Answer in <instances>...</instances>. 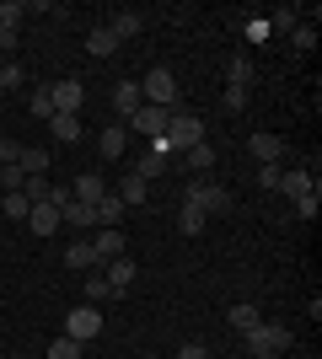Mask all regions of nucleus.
Segmentation results:
<instances>
[{
  "instance_id": "1",
  "label": "nucleus",
  "mask_w": 322,
  "mask_h": 359,
  "mask_svg": "<svg viewBox=\"0 0 322 359\" xmlns=\"http://www.w3.org/2000/svg\"><path fill=\"white\" fill-rule=\"evenodd\" d=\"M242 338H247V354L253 359H274V354L290 348V327H285V322H258V327L242 332Z\"/></svg>"
},
{
  "instance_id": "2",
  "label": "nucleus",
  "mask_w": 322,
  "mask_h": 359,
  "mask_svg": "<svg viewBox=\"0 0 322 359\" xmlns=\"http://www.w3.org/2000/svg\"><path fill=\"white\" fill-rule=\"evenodd\" d=\"M140 102L151 107H167V113H177V75L167 70V65H156L145 81H140Z\"/></svg>"
},
{
  "instance_id": "3",
  "label": "nucleus",
  "mask_w": 322,
  "mask_h": 359,
  "mask_svg": "<svg viewBox=\"0 0 322 359\" xmlns=\"http://www.w3.org/2000/svg\"><path fill=\"white\" fill-rule=\"evenodd\" d=\"M167 123H172V113H167V107H151V102H140L135 113L123 118V129H129V135H140L145 145H151V140H161V135H167Z\"/></svg>"
},
{
  "instance_id": "4",
  "label": "nucleus",
  "mask_w": 322,
  "mask_h": 359,
  "mask_svg": "<svg viewBox=\"0 0 322 359\" xmlns=\"http://www.w3.org/2000/svg\"><path fill=\"white\" fill-rule=\"evenodd\" d=\"M183 198H188V204H199L204 215H226V210H231V194L220 188V182H210V177H194Z\"/></svg>"
},
{
  "instance_id": "5",
  "label": "nucleus",
  "mask_w": 322,
  "mask_h": 359,
  "mask_svg": "<svg viewBox=\"0 0 322 359\" xmlns=\"http://www.w3.org/2000/svg\"><path fill=\"white\" fill-rule=\"evenodd\" d=\"M199 140H204V118L177 107V113H172V123H167V145H172V150H188V145H199Z\"/></svg>"
},
{
  "instance_id": "6",
  "label": "nucleus",
  "mask_w": 322,
  "mask_h": 359,
  "mask_svg": "<svg viewBox=\"0 0 322 359\" xmlns=\"http://www.w3.org/2000/svg\"><path fill=\"white\" fill-rule=\"evenodd\" d=\"M97 332H102V311H97L92 300H86V306H76V311L65 316V338H76V344H92Z\"/></svg>"
},
{
  "instance_id": "7",
  "label": "nucleus",
  "mask_w": 322,
  "mask_h": 359,
  "mask_svg": "<svg viewBox=\"0 0 322 359\" xmlns=\"http://www.w3.org/2000/svg\"><path fill=\"white\" fill-rule=\"evenodd\" d=\"M48 97H54V113H76V118H81V102H86V86H81L76 75H65V81H54V86H48Z\"/></svg>"
},
{
  "instance_id": "8",
  "label": "nucleus",
  "mask_w": 322,
  "mask_h": 359,
  "mask_svg": "<svg viewBox=\"0 0 322 359\" xmlns=\"http://www.w3.org/2000/svg\"><path fill=\"white\" fill-rule=\"evenodd\" d=\"M247 150L258 156V166H279V161H285V140L269 135V129H258V135L247 140Z\"/></svg>"
},
{
  "instance_id": "9",
  "label": "nucleus",
  "mask_w": 322,
  "mask_h": 359,
  "mask_svg": "<svg viewBox=\"0 0 322 359\" xmlns=\"http://www.w3.org/2000/svg\"><path fill=\"white\" fill-rule=\"evenodd\" d=\"M102 279L113 285V295H123V290L140 279V269H135V257L123 252V257H113V263H102Z\"/></svg>"
},
{
  "instance_id": "10",
  "label": "nucleus",
  "mask_w": 322,
  "mask_h": 359,
  "mask_svg": "<svg viewBox=\"0 0 322 359\" xmlns=\"http://www.w3.org/2000/svg\"><path fill=\"white\" fill-rule=\"evenodd\" d=\"M123 247H129V241H123L119 225H102V231H97V241H92L97 263H113V257H123Z\"/></svg>"
},
{
  "instance_id": "11",
  "label": "nucleus",
  "mask_w": 322,
  "mask_h": 359,
  "mask_svg": "<svg viewBox=\"0 0 322 359\" xmlns=\"http://www.w3.org/2000/svg\"><path fill=\"white\" fill-rule=\"evenodd\" d=\"M16 38H22V6H16V0H6V6H0V54H6V48H16Z\"/></svg>"
},
{
  "instance_id": "12",
  "label": "nucleus",
  "mask_w": 322,
  "mask_h": 359,
  "mask_svg": "<svg viewBox=\"0 0 322 359\" xmlns=\"http://www.w3.org/2000/svg\"><path fill=\"white\" fill-rule=\"evenodd\" d=\"M274 194H285V198H307V194H317V188H311V172L290 166V172H279V188H274Z\"/></svg>"
},
{
  "instance_id": "13",
  "label": "nucleus",
  "mask_w": 322,
  "mask_h": 359,
  "mask_svg": "<svg viewBox=\"0 0 322 359\" xmlns=\"http://www.w3.org/2000/svg\"><path fill=\"white\" fill-rule=\"evenodd\" d=\"M27 231L32 236H54V231H60V210H54V204H32L27 210Z\"/></svg>"
},
{
  "instance_id": "14",
  "label": "nucleus",
  "mask_w": 322,
  "mask_h": 359,
  "mask_svg": "<svg viewBox=\"0 0 322 359\" xmlns=\"http://www.w3.org/2000/svg\"><path fill=\"white\" fill-rule=\"evenodd\" d=\"M97 150H102L107 161H119L123 150H129V129H123V123H107L102 135H97Z\"/></svg>"
},
{
  "instance_id": "15",
  "label": "nucleus",
  "mask_w": 322,
  "mask_h": 359,
  "mask_svg": "<svg viewBox=\"0 0 322 359\" xmlns=\"http://www.w3.org/2000/svg\"><path fill=\"white\" fill-rule=\"evenodd\" d=\"M102 194H107V182L97 177V172H81V177L70 182V198H76V204H97Z\"/></svg>"
},
{
  "instance_id": "16",
  "label": "nucleus",
  "mask_w": 322,
  "mask_h": 359,
  "mask_svg": "<svg viewBox=\"0 0 322 359\" xmlns=\"http://www.w3.org/2000/svg\"><path fill=\"white\" fill-rule=\"evenodd\" d=\"M16 166H22L27 177H48V150H43V145H22V156H16Z\"/></svg>"
},
{
  "instance_id": "17",
  "label": "nucleus",
  "mask_w": 322,
  "mask_h": 359,
  "mask_svg": "<svg viewBox=\"0 0 322 359\" xmlns=\"http://www.w3.org/2000/svg\"><path fill=\"white\" fill-rule=\"evenodd\" d=\"M60 225H76V231H92V225H97V210H92V204H76V198H70V204L60 210Z\"/></svg>"
},
{
  "instance_id": "18",
  "label": "nucleus",
  "mask_w": 322,
  "mask_h": 359,
  "mask_svg": "<svg viewBox=\"0 0 322 359\" xmlns=\"http://www.w3.org/2000/svg\"><path fill=\"white\" fill-rule=\"evenodd\" d=\"M226 322H231L236 332H253V327L263 322V311H258V306H247V300H236V306L226 311Z\"/></svg>"
},
{
  "instance_id": "19",
  "label": "nucleus",
  "mask_w": 322,
  "mask_h": 359,
  "mask_svg": "<svg viewBox=\"0 0 322 359\" xmlns=\"http://www.w3.org/2000/svg\"><path fill=\"white\" fill-rule=\"evenodd\" d=\"M48 129H54V140H60V145H76V140H81V118H76V113H54V118H48Z\"/></svg>"
},
{
  "instance_id": "20",
  "label": "nucleus",
  "mask_w": 322,
  "mask_h": 359,
  "mask_svg": "<svg viewBox=\"0 0 322 359\" xmlns=\"http://www.w3.org/2000/svg\"><path fill=\"white\" fill-rule=\"evenodd\" d=\"M65 269H102L97 252H92V241H70V247H65Z\"/></svg>"
},
{
  "instance_id": "21",
  "label": "nucleus",
  "mask_w": 322,
  "mask_h": 359,
  "mask_svg": "<svg viewBox=\"0 0 322 359\" xmlns=\"http://www.w3.org/2000/svg\"><path fill=\"white\" fill-rule=\"evenodd\" d=\"M113 48H119V38H113L107 27H92V32H86V54H92V60H107Z\"/></svg>"
},
{
  "instance_id": "22",
  "label": "nucleus",
  "mask_w": 322,
  "mask_h": 359,
  "mask_svg": "<svg viewBox=\"0 0 322 359\" xmlns=\"http://www.w3.org/2000/svg\"><path fill=\"white\" fill-rule=\"evenodd\" d=\"M113 107L129 118V113L140 107V81H119V86H113Z\"/></svg>"
},
{
  "instance_id": "23",
  "label": "nucleus",
  "mask_w": 322,
  "mask_h": 359,
  "mask_svg": "<svg viewBox=\"0 0 322 359\" xmlns=\"http://www.w3.org/2000/svg\"><path fill=\"white\" fill-rule=\"evenodd\" d=\"M92 210H97V225H119V220H123V198H119V194H102Z\"/></svg>"
},
{
  "instance_id": "24",
  "label": "nucleus",
  "mask_w": 322,
  "mask_h": 359,
  "mask_svg": "<svg viewBox=\"0 0 322 359\" xmlns=\"http://www.w3.org/2000/svg\"><path fill=\"white\" fill-rule=\"evenodd\" d=\"M145 194H151V188H145V177H135V172H129V177L119 182V198H123V210H135V204H145Z\"/></svg>"
},
{
  "instance_id": "25",
  "label": "nucleus",
  "mask_w": 322,
  "mask_h": 359,
  "mask_svg": "<svg viewBox=\"0 0 322 359\" xmlns=\"http://www.w3.org/2000/svg\"><path fill=\"white\" fill-rule=\"evenodd\" d=\"M183 156H188V166H194V177H210V166H215V150L204 145V140H199V145H188Z\"/></svg>"
},
{
  "instance_id": "26",
  "label": "nucleus",
  "mask_w": 322,
  "mask_h": 359,
  "mask_svg": "<svg viewBox=\"0 0 322 359\" xmlns=\"http://www.w3.org/2000/svg\"><path fill=\"white\" fill-rule=\"evenodd\" d=\"M107 32H113L119 43H123V38H140V16H135V11H119L113 22H107Z\"/></svg>"
},
{
  "instance_id": "27",
  "label": "nucleus",
  "mask_w": 322,
  "mask_h": 359,
  "mask_svg": "<svg viewBox=\"0 0 322 359\" xmlns=\"http://www.w3.org/2000/svg\"><path fill=\"white\" fill-rule=\"evenodd\" d=\"M177 225H183V236H199V231H204V210L183 198V210H177Z\"/></svg>"
},
{
  "instance_id": "28",
  "label": "nucleus",
  "mask_w": 322,
  "mask_h": 359,
  "mask_svg": "<svg viewBox=\"0 0 322 359\" xmlns=\"http://www.w3.org/2000/svg\"><path fill=\"white\" fill-rule=\"evenodd\" d=\"M247 81H253V60H247V54H236V60L226 65V86H247Z\"/></svg>"
},
{
  "instance_id": "29",
  "label": "nucleus",
  "mask_w": 322,
  "mask_h": 359,
  "mask_svg": "<svg viewBox=\"0 0 322 359\" xmlns=\"http://www.w3.org/2000/svg\"><path fill=\"white\" fill-rule=\"evenodd\" d=\"M86 300H92V306H102V300H113V285H107V279H102V269H97V273H86Z\"/></svg>"
},
{
  "instance_id": "30",
  "label": "nucleus",
  "mask_w": 322,
  "mask_h": 359,
  "mask_svg": "<svg viewBox=\"0 0 322 359\" xmlns=\"http://www.w3.org/2000/svg\"><path fill=\"white\" fill-rule=\"evenodd\" d=\"M22 182H27L22 166H16V161H0V188H6V194H22Z\"/></svg>"
},
{
  "instance_id": "31",
  "label": "nucleus",
  "mask_w": 322,
  "mask_h": 359,
  "mask_svg": "<svg viewBox=\"0 0 322 359\" xmlns=\"http://www.w3.org/2000/svg\"><path fill=\"white\" fill-rule=\"evenodd\" d=\"M0 210L11 215V220L27 225V210H32V204H27V194H0Z\"/></svg>"
},
{
  "instance_id": "32",
  "label": "nucleus",
  "mask_w": 322,
  "mask_h": 359,
  "mask_svg": "<svg viewBox=\"0 0 322 359\" xmlns=\"http://www.w3.org/2000/svg\"><path fill=\"white\" fill-rule=\"evenodd\" d=\"M27 107H32V118H54V97H48V86H38V91H32V97H27Z\"/></svg>"
},
{
  "instance_id": "33",
  "label": "nucleus",
  "mask_w": 322,
  "mask_h": 359,
  "mask_svg": "<svg viewBox=\"0 0 322 359\" xmlns=\"http://www.w3.org/2000/svg\"><path fill=\"white\" fill-rule=\"evenodd\" d=\"M43 359H81V344H76V338H54Z\"/></svg>"
},
{
  "instance_id": "34",
  "label": "nucleus",
  "mask_w": 322,
  "mask_h": 359,
  "mask_svg": "<svg viewBox=\"0 0 322 359\" xmlns=\"http://www.w3.org/2000/svg\"><path fill=\"white\" fill-rule=\"evenodd\" d=\"M22 81H27V75H22V65H0V86H6V91H16Z\"/></svg>"
},
{
  "instance_id": "35",
  "label": "nucleus",
  "mask_w": 322,
  "mask_h": 359,
  "mask_svg": "<svg viewBox=\"0 0 322 359\" xmlns=\"http://www.w3.org/2000/svg\"><path fill=\"white\" fill-rule=\"evenodd\" d=\"M269 22H274V27H285V32H290L295 22H301V11H295V6H279V11L269 16Z\"/></svg>"
},
{
  "instance_id": "36",
  "label": "nucleus",
  "mask_w": 322,
  "mask_h": 359,
  "mask_svg": "<svg viewBox=\"0 0 322 359\" xmlns=\"http://www.w3.org/2000/svg\"><path fill=\"white\" fill-rule=\"evenodd\" d=\"M317 210H322V198H317V194L295 198V215H301V220H317Z\"/></svg>"
},
{
  "instance_id": "37",
  "label": "nucleus",
  "mask_w": 322,
  "mask_h": 359,
  "mask_svg": "<svg viewBox=\"0 0 322 359\" xmlns=\"http://www.w3.org/2000/svg\"><path fill=\"white\" fill-rule=\"evenodd\" d=\"M290 38H295V48H311V43H317V27H307V22H295V27H290Z\"/></svg>"
},
{
  "instance_id": "38",
  "label": "nucleus",
  "mask_w": 322,
  "mask_h": 359,
  "mask_svg": "<svg viewBox=\"0 0 322 359\" xmlns=\"http://www.w3.org/2000/svg\"><path fill=\"white\" fill-rule=\"evenodd\" d=\"M247 107V86H226V113H242Z\"/></svg>"
},
{
  "instance_id": "39",
  "label": "nucleus",
  "mask_w": 322,
  "mask_h": 359,
  "mask_svg": "<svg viewBox=\"0 0 322 359\" xmlns=\"http://www.w3.org/2000/svg\"><path fill=\"white\" fill-rule=\"evenodd\" d=\"M258 188H269V194H274V188H279V166H258Z\"/></svg>"
},
{
  "instance_id": "40",
  "label": "nucleus",
  "mask_w": 322,
  "mask_h": 359,
  "mask_svg": "<svg viewBox=\"0 0 322 359\" xmlns=\"http://www.w3.org/2000/svg\"><path fill=\"white\" fill-rule=\"evenodd\" d=\"M177 359H210V348H204V344H183V348H177Z\"/></svg>"
},
{
  "instance_id": "41",
  "label": "nucleus",
  "mask_w": 322,
  "mask_h": 359,
  "mask_svg": "<svg viewBox=\"0 0 322 359\" xmlns=\"http://www.w3.org/2000/svg\"><path fill=\"white\" fill-rule=\"evenodd\" d=\"M0 97H6V86H0Z\"/></svg>"
},
{
  "instance_id": "42",
  "label": "nucleus",
  "mask_w": 322,
  "mask_h": 359,
  "mask_svg": "<svg viewBox=\"0 0 322 359\" xmlns=\"http://www.w3.org/2000/svg\"><path fill=\"white\" fill-rule=\"evenodd\" d=\"M0 359H11V354H0Z\"/></svg>"
}]
</instances>
